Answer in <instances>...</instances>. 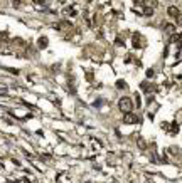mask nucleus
Wrapping results in <instances>:
<instances>
[{
  "label": "nucleus",
  "mask_w": 182,
  "mask_h": 183,
  "mask_svg": "<svg viewBox=\"0 0 182 183\" xmlns=\"http://www.w3.org/2000/svg\"><path fill=\"white\" fill-rule=\"evenodd\" d=\"M123 121L127 123V124H133V123H138V116L133 114V113H128V114L123 116Z\"/></svg>",
  "instance_id": "nucleus-2"
},
{
  "label": "nucleus",
  "mask_w": 182,
  "mask_h": 183,
  "mask_svg": "<svg viewBox=\"0 0 182 183\" xmlns=\"http://www.w3.org/2000/svg\"><path fill=\"white\" fill-rule=\"evenodd\" d=\"M167 12H169V15H174V17H179V9H177V7H169L167 9Z\"/></svg>",
  "instance_id": "nucleus-4"
},
{
  "label": "nucleus",
  "mask_w": 182,
  "mask_h": 183,
  "mask_svg": "<svg viewBox=\"0 0 182 183\" xmlns=\"http://www.w3.org/2000/svg\"><path fill=\"white\" fill-rule=\"evenodd\" d=\"M153 74H155V72H153V69H148V71H147V77H152Z\"/></svg>",
  "instance_id": "nucleus-7"
},
{
  "label": "nucleus",
  "mask_w": 182,
  "mask_h": 183,
  "mask_svg": "<svg viewBox=\"0 0 182 183\" xmlns=\"http://www.w3.org/2000/svg\"><path fill=\"white\" fill-rule=\"evenodd\" d=\"M37 44H39V47H40V49H44V47L47 45V39H46V37H40Z\"/></svg>",
  "instance_id": "nucleus-5"
},
{
  "label": "nucleus",
  "mask_w": 182,
  "mask_h": 183,
  "mask_svg": "<svg viewBox=\"0 0 182 183\" xmlns=\"http://www.w3.org/2000/svg\"><path fill=\"white\" fill-rule=\"evenodd\" d=\"M133 47H135V49H140V47H142L140 35H138V34H133Z\"/></svg>",
  "instance_id": "nucleus-3"
},
{
  "label": "nucleus",
  "mask_w": 182,
  "mask_h": 183,
  "mask_svg": "<svg viewBox=\"0 0 182 183\" xmlns=\"http://www.w3.org/2000/svg\"><path fill=\"white\" fill-rule=\"evenodd\" d=\"M116 87H118V89H125L127 84H125V81H118V82H116Z\"/></svg>",
  "instance_id": "nucleus-6"
},
{
  "label": "nucleus",
  "mask_w": 182,
  "mask_h": 183,
  "mask_svg": "<svg viewBox=\"0 0 182 183\" xmlns=\"http://www.w3.org/2000/svg\"><path fill=\"white\" fill-rule=\"evenodd\" d=\"M118 108L121 109V113H125V114H128V113H132V109H133V102H132V99L130 98H121L120 99V102H118Z\"/></svg>",
  "instance_id": "nucleus-1"
}]
</instances>
